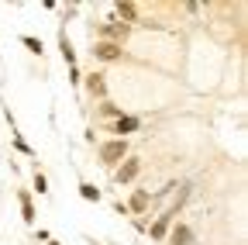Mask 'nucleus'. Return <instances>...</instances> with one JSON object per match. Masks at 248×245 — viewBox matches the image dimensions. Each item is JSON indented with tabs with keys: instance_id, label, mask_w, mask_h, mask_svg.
Returning a JSON list of instances; mask_svg holds the SVG:
<instances>
[{
	"instance_id": "f257e3e1",
	"label": "nucleus",
	"mask_w": 248,
	"mask_h": 245,
	"mask_svg": "<svg viewBox=\"0 0 248 245\" xmlns=\"http://www.w3.org/2000/svg\"><path fill=\"white\" fill-rule=\"evenodd\" d=\"M128 148H131L128 138H110V142H104V145H100V163L117 169L124 159H128Z\"/></svg>"
},
{
	"instance_id": "f03ea898",
	"label": "nucleus",
	"mask_w": 248,
	"mask_h": 245,
	"mask_svg": "<svg viewBox=\"0 0 248 245\" xmlns=\"http://www.w3.org/2000/svg\"><path fill=\"white\" fill-rule=\"evenodd\" d=\"M128 32L131 28L128 24H121V21H104V24H97V42H114V45H121L124 38H128Z\"/></svg>"
},
{
	"instance_id": "7ed1b4c3",
	"label": "nucleus",
	"mask_w": 248,
	"mask_h": 245,
	"mask_svg": "<svg viewBox=\"0 0 248 245\" xmlns=\"http://www.w3.org/2000/svg\"><path fill=\"white\" fill-rule=\"evenodd\" d=\"M138 173H141V159L138 156H128V159L114 169V183H121V187H124V183H135Z\"/></svg>"
},
{
	"instance_id": "20e7f679",
	"label": "nucleus",
	"mask_w": 248,
	"mask_h": 245,
	"mask_svg": "<svg viewBox=\"0 0 248 245\" xmlns=\"http://www.w3.org/2000/svg\"><path fill=\"white\" fill-rule=\"evenodd\" d=\"M172 221H176V211H172V207H169V211H166V214H162V218H159V221H155V225H152V228H148V235H152V238H155V242H162V238H166V231H169V228H172Z\"/></svg>"
},
{
	"instance_id": "39448f33",
	"label": "nucleus",
	"mask_w": 248,
	"mask_h": 245,
	"mask_svg": "<svg viewBox=\"0 0 248 245\" xmlns=\"http://www.w3.org/2000/svg\"><path fill=\"white\" fill-rule=\"evenodd\" d=\"M93 55H97L100 63H114V59H121V45H114V42H93Z\"/></svg>"
},
{
	"instance_id": "423d86ee",
	"label": "nucleus",
	"mask_w": 248,
	"mask_h": 245,
	"mask_svg": "<svg viewBox=\"0 0 248 245\" xmlns=\"http://www.w3.org/2000/svg\"><path fill=\"white\" fill-rule=\"evenodd\" d=\"M83 86H86V94H90V97H104V94H107L104 73H90V76L83 80Z\"/></svg>"
},
{
	"instance_id": "0eeeda50",
	"label": "nucleus",
	"mask_w": 248,
	"mask_h": 245,
	"mask_svg": "<svg viewBox=\"0 0 248 245\" xmlns=\"http://www.w3.org/2000/svg\"><path fill=\"white\" fill-rule=\"evenodd\" d=\"M169 245H193V228L186 225V221H179L172 228V235H169Z\"/></svg>"
},
{
	"instance_id": "6e6552de",
	"label": "nucleus",
	"mask_w": 248,
	"mask_h": 245,
	"mask_svg": "<svg viewBox=\"0 0 248 245\" xmlns=\"http://www.w3.org/2000/svg\"><path fill=\"white\" fill-rule=\"evenodd\" d=\"M138 128H141V121H138V117H128V114H121V117L114 121V131H117L121 138H124V135H135Z\"/></svg>"
},
{
	"instance_id": "1a4fd4ad",
	"label": "nucleus",
	"mask_w": 248,
	"mask_h": 245,
	"mask_svg": "<svg viewBox=\"0 0 248 245\" xmlns=\"http://www.w3.org/2000/svg\"><path fill=\"white\" fill-rule=\"evenodd\" d=\"M148 204H152V197H148L145 190H135V194H131V200H128V211H131V214H145V211H148Z\"/></svg>"
},
{
	"instance_id": "9d476101",
	"label": "nucleus",
	"mask_w": 248,
	"mask_h": 245,
	"mask_svg": "<svg viewBox=\"0 0 248 245\" xmlns=\"http://www.w3.org/2000/svg\"><path fill=\"white\" fill-rule=\"evenodd\" d=\"M17 200H21V214L28 225H35V204H31V194L28 190H17Z\"/></svg>"
},
{
	"instance_id": "9b49d317",
	"label": "nucleus",
	"mask_w": 248,
	"mask_h": 245,
	"mask_svg": "<svg viewBox=\"0 0 248 245\" xmlns=\"http://www.w3.org/2000/svg\"><path fill=\"white\" fill-rule=\"evenodd\" d=\"M59 52H62V59H66V66H76V52H73V42L66 38V32L59 35Z\"/></svg>"
},
{
	"instance_id": "f8f14e48",
	"label": "nucleus",
	"mask_w": 248,
	"mask_h": 245,
	"mask_svg": "<svg viewBox=\"0 0 248 245\" xmlns=\"http://www.w3.org/2000/svg\"><path fill=\"white\" fill-rule=\"evenodd\" d=\"M79 197H83V200H93V204H97V200H100V190L93 187V183H79Z\"/></svg>"
},
{
	"instance_id": "ddd939ff",
	"label": "nucleus",
	"mask_w": 248,
	"mask_h": 245,
	"mask_svg": "<svg viewBox=\"0 0 248 245\" xmlns=\"http://www.w3.org/2000/svg\"><path fill=\"white\" fill-rule=\"evenodd\" d=\"M117 14H121L124 21H138V7H135V4H117Z\"/></svg>"
},
{
	"instance_id": "4468645a",
	"label": "nucleus",
	"mask_w": 248,
	"mask_h": 245,
	"mask_svg": "<svg viewBox=\"0 0 248 245\" xmlns=\"http://www.w3.org/2000/svg\"><path fill=\"white\" fill-rule=\"evenodd\" d=\"M21 42H24V49H31V52H35V55H42V52H45V45H42V38H35V35H24Z\"/></svg>"
},
{
	"instance_id": "2eb2a0df",
	"label": "nucleus",
	"mask_w": 248,
	"mask_h": 245,
	"mask_svg": "<svg viewBox=\"0 0 248 245\" xmlns=\"http://www.w3.org/2000/svg\"><path fill=\"white\" fill-rule=\"evenodd\" d=\"M100 117H114V121H117V117H121V107H117V104H104V107H100Z\"/></svg>"
},
{
	"instance_id": "dca6fc26",
	"label": "nucleus",
	"mask_w": 248,
	"mask_h": 245,
	"mask_svg": "<svg viewBox=\"0 0 248 245\" xmlns=\"http://www.w3.org/2000/svg\"><path fill=\"white\" fill-rule=\"evenodd\" d=\"M35 190H38V194H48V180H45V173H38V169H35Z\"/></svg>"
},
{
	"instance_id": "f3484780",
	"label": "nucleus",
	"mask_w": 248,
	"mask_h": 245,
	"mask_svg": "<svg viewBox=\"0 0 248 245\" xmlns=\"http://www.w3.org/2000/svg\"><path fill=\"white\" fill-rule=\"evenodd\" d=\"M45 245H59V242H55V238H48V242H45Z\"/></svg>"
}]
</instances>
